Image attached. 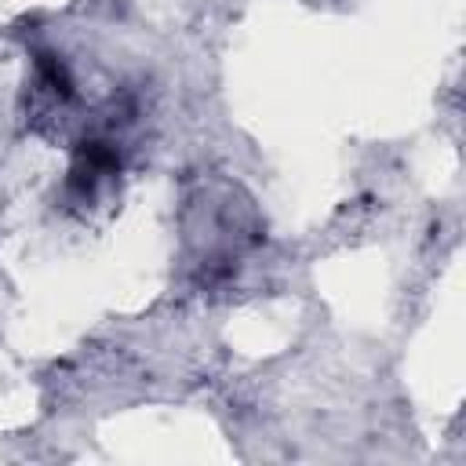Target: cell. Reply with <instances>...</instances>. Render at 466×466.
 <instances>
[{"label": "cell", "mask_w": 466, "mask_h": 466, "mask_svg": "<svg viewBox=\"0 0 466 466\" xmlns=\"http://www.w3.org/2000/svg\"><path fill=\"white\" fill-rule=\"evenodd\" d=\"M116 167H120V157H116V149L109 142H84L76 149V164L69 171V186L80 189V193L95 189V182L106 178V175H116Z\"/></svg>", "instance_id": "1"}]
</instances>
